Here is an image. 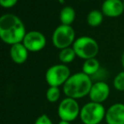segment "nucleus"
Masks as SVG:
<instances>
[{
  "label": "nucleus",
  "instance_id": "412c9836",
  "mask_svg": "<svg viewBox=\"0 0 124 124\" xmlns=\"http://www.w3.org/2000/svg\"><path fill=\"white\" fill-rule=\"evenodd\" d=\"M121 63H122V66H123V68L124 70V51L122 54V56H121Z\"/></svg>",
  "mask_w": 124,
  "mask_h": 124
},
{
  "label": "nucleus",
  "instance_id": "f03ea898",
  "mask_svg": "<svg viewBox=\"0 0 124 124\" xmlns=\"http://www.w3.org/2000/svg\"><path fill=\"white\" fill-rule=\"evenodd\" d=\"M92 85L91 76L80 71L69 76L62 86V90L67 97L78 99L89 95Z\"/></svg>",
  "mask_w": 124,
  "mask_h": 124
},
{
  "label": "nucleus",
  "instance_id": "423d86ee",
  "mask_svg": "<svg viewBox=\"0 0 124 124\" xmlns=\"http://www.w3.org/2000/svg\"><path fill=\"white\" fill-rule=\"evenodd\" d=\"M71 76L70 69L64 64H57L47 69L45 78L50 87L63 86L69 77Z\"/></svg>",
  "mask_w": 124,
  "mask_h": 124
},
{
  "label": "nucleus",
  "instance_id": "4468645a",
  "mask_svg": "<svg viewBox=\"0 0 124 124\" xmlns=\"http://www.w3.org/2000/svg\"><path fill=\"white\" fill-rule=\"evenodd\" d=\"M75 17H76V12L74 9L71 6L63 7L59 14V19H60L61 24L62 25L71 26L74 23Z\"/></svg>",
  "mask_w": 124,
  "mask_h": 124
},
{
  "label": "nucleus",
  "instance_id": "1a4fd4ad",
  "mask_svg": "<svg viewBox=\"0 0 124 124\" xmlns=\"http://www.w3.org/2000/svg\"><path fill=\"white\" fill-rule=\"evenodd\" d=\"M111 93L110 86L105 81H97L93 83L91 89L89 94L90 101L99 104H103L108 99Z\"/></svg>",
  "mask_w": 124,
  "mask_h": 124
},
{
  "label": "nucleus",
  "instance_id": "b1692460",
  "mask_svg": "<svg viewBox=\"0 0 124 124\" xmlns=\"http://www.w3.org/2000/svg\"><path fill=\"white\" fill-rule=\"evenodd\" d=\"M99 124H106V123H99Z\"/></svg>",
  "mask_w": 124,
  "mask_h": 124
},
{
  "label": "nucleus",
  "instance_id": "0eeeda50",
  "mask_svg": "<svg viewBox=\"0 0 124 124\" xmlns=\"http://www.w3.org/2000/svg\"><path fill=\"white\" fill-rule=\"evenodd\" d=\"M80 109L81 108L79 107L77 99L67 97L62 99L59 104L57 114L62 121L71 123L79 116Z\"/></svg>",
  "mask_w": 124,
  "mask_h": 124
},
{
  "label": "nucleus",
  "instance_id": "9d476101",
  "mask_svg": "<svg viewBox=\"0 0 124 124\" xmlns=\"http://www.w3.org/2000/svg\"><path fill=\"white\" fill-rule=\"evenodd\" d=\"M106 124H124V104L115 103L106 111Z\"/></svg>",
  "mask_w": 124,
  "mask_h": 124
},
{
  "label": "nucleus",
  "instance_id": "6e6552de",
  "mask_svg": "<svg viewBox=\"0 0 124 124\" xmlns=\"http://www.w3.org/2000/svg\"><path fill=\"white\" fill-rule=\"evenodd\" d=\"M22 43L28 49V51L38 52L46 47V39L43 33L38 31H31L26 32Z\"/></svg>",
  "mask_w": 124,
  "mask_h": 124
},
{
  "label": "nucleus",
  "instance_id": "f257e3e1",
  "mask_svg": "<svg viewBox=\"0 0 124 124\" xmlns=\"http://www.w3.org/2000/svg\"><path fill=\"white\" fill-rule=\"evenodd\" d=\"M26 34L23 21L17 15L5 14L0 17V39L7 44L22 43Z\"/></svg>",
  "mask_w": 124,
  "mask_h": 124
},
{
  "label": "nucleus",
  "instance_id": "f3484780",
  "mask_svg": "<svg viewBox=\"0 0 124 124\" xmlns=\"http://www.w3.org/2000/svg\"><path fill=\"white\" fill-rule=\"evenodd\" d=\"M61 96V91L58 87H49L46 93V97L49 102L55 103L59 99Z\"/></svg>",
  "mask_w": 124,
  "mask_h": 124
},
{
  "label": "nucleus",
  "instance_id": "dca6fc26",
  "mask_svg": "<svg viewBox=\"0 0 124 124\" xmlns=\"http://www.w3.org/2000/svg\"><path fill=\"white\" fill-rule=\"evenodd\" d=\"M75 57H76V54H75L74 48L72 47H69V48L61 49L58 55L59 60L62 64L64 65L72 63L74 60Z\"/></svg>",
  "mask_w": 124,
  "mask_h": 124
},
{
  "label": "nucleus",
  "instance_id": "f8f14e48",
  "mask_svg": "<svg viewBox=\"0 0 124 124\" xmlns=\"http://www.w3.org/2000/svg\"><path fill=\"white\" fill-rule=\"evenodd\" d=\"M28 49L22 43H15L11 45L9 50V55L12 60L16 64H23L27 60L28 58Z\"/></svg>",
  "mask_w": 124,
  "mask_h": 124
},
{
  "label": "nucleus",
  "instance_id": "4be33fe9",
  "mask_svg": "<svg viewBox=\"0 0 124 124\" xmlns=\"http://www.w3.org/2000/svg\"><path fill=\"white\" fill-rule=\"evenodd\" d=\"M58 124H71L70 123H69V122H66V121H62V120H61L60 122H59L58 123Z\"/></svg>",
  "mask_w": 124,
  "mask_h": 124
},
{
  "label": "nucleus",
  "instance_id": "9b49d317",
  "mask_svg": "<svg viewBox=\"0 0 124 124\" xmlns=\"http://www.w3.org/2000/svg\"><path fill=\"white\" fill-rule=\"evenodd\" d=\"M101 10L106 17H119L124 12L123 2L122 0H105L101 4Z\"/></svg>",
  "mask_w": 124,
  "mask_h": 124
},
{
  "label": "nucleus",
  "instance_id": "39448f33",
  "mask_svg": "<svg viewBox=\"0 0 124 124\" xmlns=\"http://www.w3.org/2000/svg\"><path fill=\"white\" fill-rule=\"evenodd\" d=\"M75 31L71 26L59 25L52 33V40L54 47L63 49L73 45L75 41Z\"/></svg>",
  "mask_w": 124,
  "mask_h": 124
},
{
  "label": "nucleus",
  "instance_id": "393cba45",
  "mask_svg": "<svg viewBox=\"0 0 124 124\" xmlns=\"http://www.w3.org/2000/svg\"><path fill=\"white\" fill-rule=\"evenodd\" d=\"M81 1H87V0H81Z\"/></svg>",
  "mask_w": 124,
  "mask_h": 124
},
{
  "label": "nucleus",
  "instance_id": "a878e982",
  "mask_svg": "<svg viewBox=\"0 0 124 124\" xmlns=\"http://www.w3.org/2000/svg\"><path fill=\"white\" fill-rule=\"evenodd\" d=\"M123 7H124V0H123Z\"/></svg>",
  "mask_w": 124,
  "mask_h": 124
},
{
  "label": "nucleus",
  "instance_id": "5701e85b",
  "mask_svg": "<svg viewBox=\"0 0 124 124\" xmlns=\"http://www.w3.org/2000/svg\"><path fill=\"white\" fill-rule=\"evenodd\" d=\"M57 1H59V2H60V3H63L64 0H57Z\"/></svg>",
  "mask_w": 124,
  "mask_h": 124
},
{
  "label": "nucleus",
  "instance_id": "2eb2a0df",
  "mask_svg": "<svg viewBox=\"0 0 124 124\" xmlns=\"http://www.w3.org/2000/svg\"><path fill=\"white\" fill-rule=\"evenodd\" d=\"M103 19H104V15L101 12V10H93L88 13L86 17V21L90 27H97L102 23Z\"/></svg>",
  "mask_w": 124,
  "mask_h": 124
},
{
  "label": "nucleus",
  "instance_id": "6ab92c4d",
  "mask_svg": "<svg viewBox=\"0 0 124 124\" xmlns=\"http://www.w3.org/2000/svg\"><path fill=\"white\" fill-rule=\"evenodd\" d=\"M35 124H53L52 120L49 118V116L46 114H43L41 116H38L37 119L35 122Z\"/></svg>",
  "mask_w": 124,
  "mask_h": 124
},
{
  "label": "nucleus",
  "instance_id": "20e7f679",
  "mask_svg": "<svg viewBox=\"0 0 124 124\" xmlns=\"http://www.w3.org/2000/svg\"><path fill=\"white\" fill-rule=\"evenodd\" d=\"M106 111L102 104L90 101L81 107L79 118L83 124H99L105 119Z\"/></svg>",
  "mask_w": 124,
  "mask_h": 124
},
{
  "label": "nucleus",
  "instance_id": "7ed1b4c3",
  "mask_svg": "<svg viewBox=\"0 0 124 124\" xmlns=\"http://www.w3.org/2000/svg\"><path fill=\"white\" fill-rule=\"evenodd\" d=\"M76 56L83 60L95 58L99 53V44L96 40L89 36H81L76 38L72 45Z\"/></svg>",
  "mask_w": 124,
  "mask_h": 124
},
{
  "label": "nucleus",
  "instance_id": "ddd939ff",
  "mask_svg": "<svg viewBox=\"0 0 124 124\" xmlns=\"http://www.w3.org/2000/svg\"><path fill=\"white\" fill-rule=\"evenodd\" d=\"M101 69V64L96 58H91L85 60L82 65V71L90 76H93Z\"/></svg>",
  "mask_w": 124,
  "mask_h": 124
},
{
  "label": "nucleus",
  "instance_id": "aec40b11",
  "mask_svg": "<svg viewBox=\"0 0 124 124\" xmlns=\"http://www.w3.org/2000/svg\"><path fill=\"white\" fill-rule=\"evenodd\" d=\"M18 0H0V6L5 9H9L15 6Z\"/></svg>",
  "mask_w": 124,
  "mask_h": 124
},
{
  "label": "nucleus",
  "instance_id": "a211bd4d",
  "mask_svg": "<svg viewBox=\"0 0 124 124\" xmlns=\"http://www.w3.org/2000/svg\"><path fill=\"white\" fill-rule=\"evenodd\" d=\"M113 87L117 91H124V70L120 71L113 79Z\"/></svg>",
  "mask_w": 124,
  "mask_h": 124
}]
</instances>
